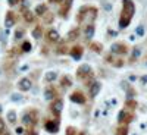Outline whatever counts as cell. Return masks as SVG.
<instances>
[{"instance_id": "obj_1", "label": "cell", "mask_w": 147, "mask_h": 135, "mask_svg": "<svg viewBox=\"0 0 147 135\" xmlns=\"http://www.w3.org/2000/svg\"><path fill=\"white\" fill-rule=\"evenodd\" d=\"M136 13V5L132 0H122V10H121V16H119V28L124 30L127 28Z\"/></svg>"}, {"instance_id": "obj_2", "label": "cell", "mask_w": 147, "mask_h": 135, "mask_svg": "<svg viewBox=\"0 0 147 135\" xmlns=\"http://www.w3.org/2000/svg\"><path fill=\"white\" fill-rule=\"evenodd\" d=\"M97 13H99L97 7H94V6H82L78 12V15H77V22L82 24L85 21L87 24H93L97 18Z\"/></svg>"}, {"instance_id": "obj_3", "label": "cell", "mask_w": 147, "mask_h": 135, "mask_svg": "<svg viewBox=\"0 0 147 135\" xmlns=\"http://www.w3.org/2000/svg\"><path fill=\"white\" fill-rule=\"evenodd\" d=\"M77 78H78L80 81H82L85 85H87V87H90V85L94 82V72H93L91 66L87 65V63L81 65V66L77 69Z\"/></svg>"}, {"instance_id": "obj_4", "label": "cell", "mask_w": 147, "mask_h": 135, "mask_svg": "<svg viewBox=\"0 0 147 135\" xmlns=\"http://www.w3.org/2000/svg\"><path fill=\"white\" fill-rule=\"evenodd\" d=\"M22 124L32 129L37 124H38V113H37V110L31 109V110H28L27 113H24V116H22Z\"/></svg>"}, {"instance_id": "obj_5", "label": "cell", "mask_w": 147, "mask_h": 135, "mask_svg": "<svg viewBox=\"0 0 147 135\" xmlns=\"http://www.w3.org/2000/svg\"><path fill=\"white\" fill-rule=\"evenodd\" d=\"M62 107H63V100L62 99H55V100H52V103H50V112L53 113V116H55V119H57L59 116H60V113H62Z\"/></svg>"}, {"instance_id": "obj_6", "label": "cell", "mask_w": 147, "mask_h": 135, "mask_svg": "<svg viewBox=\"0 0 147 135\" xmlns=\"http://www.w3.org/2000/svg\"><path fill=\"white\" fill-rule=\"evenodd\" d=\"M132 119H134V113L129 112V110H127V109L121 110L119 115H118L119 125H127V126H128V124H129V122H132Z\"/></svg>"}, {"instance_id": "obj_7", "label": "cell", "mask_w": 147, "mask_h": 135, "mask_svg": "<svg viewBox=\"0 0 147 135\" xmlns=\"http://www.w3.org/2000/svg\"><path fill=\"white\" fill-rule=\"evenodd\" d=\"M72 5H74V0H62L59 6V15L62 18H68V13H69Z\"/></svg>"}, {"instance_id": "obj_8", "label": "cell", "mask_w": 147, "mask_h": 135, "mask_svg": "<svg viewBox=\"0 0 147 135\" xmlns=\"http://www.w3.org/2000/svg\"><path fill=\"white\" fill-rule=\"evenodd\" d=\"M110 53L112 54H125L128 53V46L125 43H113L112 47H110Z\"/></svg>"}, {"instance_id": "obj_9", "label": "cell", "mask_w": 147, "mask_h": 135, "mask_svg": "<svg viewBox=\"0 0 147 135\" xmlns=\"http://www.w3.org/2000/svg\"><path fill=\"white\" fill-rule=\"evenodd\" d=\"M69 100L72 103H77V104H85V101H87V99H85V95L82 91L77 90V91H74L71 95H69Z\"/></svg>"}, {"instance_id": "obj_10", "label": "cell", "mask_w": 147, "mask_h": 135, "mask_svg": "<svg viewBox=\"0 0 147 135\" xmlns=\"http://www.w3.org/2000/svg\"><path fill=\"white\" fill-rule=\"evenodd\" d=\"M44 128H46L47 132L56 134V132L59 131V119H49V120H46Z\"/></svg>"}, {"instance_id": "obj_11", "label": "cell", "mask_w": 147, "mask_h": 135, "mask_svg": "<svg viewBox=\"0 0 147 135\" xmlns=\"http://www.w3.org/2000/svg\"><path fill=\"white\" fill-rule=\"evenodd\" d=\"M16 21H18V16L15 12H12V10H7L6 12V19H5V25L7 28H12L13 25H16Z\"/></svg>"}, {"instance_id": "obj_12", "label": "cell", "mask_w": 147, "mask_h": 135, "mask_svg": "<svg viewBox=\"0 0 147 135\" xmlns=\"http://www.w3.org/2000/svg\"><path fill=\"white\" fill-rule=\"evenodd\" d=\"M31 87H32V82H31L30 78H21V79L18 81V88H19V91H22V93L30 91Z\"/></svg>"}, {"instance_id": "obj_13", "label": "cell", "mask_w": 147, "mask_h": 135, "mask_svg": "<svg viewBox=\"0 0 147 135\" xmlns=\"http://www.w3.org/2000/svg\"><path fill=\"white\" fill-rule=\"evenodd\" d=\"M46 40H47V43H57L60 40V35H59V32L56 30L50 28V30H47V32H46Z\"/></svg>"}, {"instance_id": "obj_14", "label": "cell", "mask_w": 147, "mask_h": 135, "mask_svg": "<svg viewBox=\"0 0 147 135\" xmlns=\"http://www.w3.org/2000/svg\"><path fill=\"white\" fill-rule=\"evenodd\" d=\"M44 97H46V100H50V101L57 99V90L53 85H47L46 90H44Z\"/></svg>"}, {"instance_id": "obj_15", "label": "cell", "mask_w": 147, "mask_h": 135, "mask_svg": "<svg viewBox=\"0 0 147 135\" xmlns=\"http://www.w3.org/2000/svg\"><path fill=\"white\" fill-rule=\"evenodd\" d=\"M82 53H84L82 46H72L69 48V54L72 56V59H75V60H80L81 56H82Z\"/></svg>"}, {"instance_id": "obj_16", "label": "cell", "mask_w": 147, "mask_h": 135, "mask_svg": "<svg viewBox=\"0 0 147 135\" xmlns=\"http://www.w3.org/2000/svg\"><path fill=\"white\" fill-rule=\"evenodd\" d=\"M94 32H96V27L94 24H87V25L84 27V38L90 41L93 37H94Z\"/></svg>"}, {"instance_id": "obj_17", "label": "cell", "mask_w": 147, "mask_h": 135, "mask_svg": "<svg viewBox=\"0 0 147 135\" xmlns=\"http://www.w3.org/2000/svg\"><path fill=\"white\" fill-rule=\"evenodd\" d=\"M100 90H102V84L99 81H94L90 85V97H91V99H94V97L100 93Z\"/></svg>"}, {"instance_id": "obj_18", "label": "cell", "mask_w": 147, "mask_h": 135, "mask_svg": "<svg viewBox=\"0 0 147 135\" xmlns=\"http://www.w3.org/2000/svg\"><path fill=\"white\" fill-rule=\"evenodd\" d=\"M22 18H24V21H25L27 24H32V22L35 21V15H34V12H31V10H28V9L22 10Z\"/></svg>"}, {"instance_id": "obj_19", "label": "cell", "mask_w": 147, "mask_h": 135, "mask_svg": "<svg viewBox=\"0 0 147 135\" xmlns=\"http://www.w3.org/2000/svg\"><path fill=\"white\" fill-rule=\"evenodd\" d=\"M47 5L46 3H41V5H37V7H35V10H34V15H37V16H44L46 13H47Z\"/></svg>"}, {"instance_id": "obj_20", "label": "cell", "mask_w": 147, "mask_h": 135, "mask_svg": "<svg viewBox=\"0 0 147 135\" xmlns=\"http://www.w3.org/2000/svg\"><path fill=\"white\" fill-rule=\"evenodd\" d=\"M80 34H81V30L80 28H74V30H71L69 32H68V41H75L77 38H78V37H80Z\"/></svg>"}, {"instance_id": "obj_21", "label": "cell", "mask_w": 147, "mask_h": 135, "mask_svg": "<svg viewBox=\"0 0 147 135\" xmlns=\"http://www.w3.org/2000/svg\"><path fill=\"white\" fill-rule=\"evenodd\" d=\"M69 48L71 47H68V44L66 43H62V44H59L57 47H56V54H66V53H69Z\"/></svg>"}, {"instance_id": "obj_22", "label": "cell", "mask_w": 147, "mask_h": 135, "mask_svg": "<svg viewBox=\"0 0 147 135\" xmlns=\"http://www.w3.org/2000/svg\"><path fill=\"white\" fill-rule=\"evenodd\" d=\"M90 48L94 52V53H97V54H100L102 52H103V44L102 43H99V41H93V43H90Z\"/></svg>"}, {"instance_id": "obj_23", "label": "cell", "mask_w": 147, "mask_h": 135, "mask_svg": "<svg viewBox=\"0 0 147 135\" xmlns=\"http://www.w3.org/2000/svg\"><path fill=\"white\" fill-rule=\"evenodd\" d=\"M60 85H62L63 88H69L71 85H72V79L69 75H62L60 77Z\"/></svg>"}, {"instance_id": "obj_24", "label": "cell", "mask_w": 147, "mask_h": 135, "mask_svg": "<svg viewBox=\"0 0 147 135\" xmlns=\"http://www.w3.org/2000/svg\"><path fill=\"white\" fill-rule=\"evenodd\" d=\"M125 109L129 110V112L136 110V109H137V101H136V100H132V99H128V100L125 101Z\"/></svg>"}, {"instance_id": "obj_25", "label": "cell", "mask_w": 147, "mask_h": 135, "mask_svg": "<svg viewBox=\"0 0 147 135\" xmlns=\"http://www.w3.org/2000/svg\"><path fill=\"white\" fill-rule=\"evenodd\" d=\"M32 37L35 40H40L41 37H43V28L40 27V25H37L34 30H32Z\"/></svg>"}, {"instance_id": "obj_26", "label": "cell", "mask_w": 147, "mask_h": 135, "mask_svg": "<svg viewBox=\"0 0 147 135\" xmlns=\"http://www.w3.org/2000/svg\"><path fill=\"white\" fill-rule=\"evenodd\" d=\"M31 48H32L31 43L25 40V41L21 44V53H30V52H31Z\"/></svg>"}, {"instance_id": "obj_27", "label": "cell", "mask_w": 147, "mask_h": 135, "mask_svg": "<svg viewBox=\"0 0 147 135\" xmlns=\"http://www.w3.org/2000/svg\"><path fill=\"white\" fill-rule=\"evenodd\" d=\"M116 135H128V126L127 125H119L116 129Z\"/></svg>"}, {"instance_id": "obj_28", "label": "cell", "mask_w": 147, "mask_h": 135, "mask_svg": "<svg viewBox=\"0 0 147 135\" xmlns=\"http://www.w3.org/2000/svg\"><path fill=\"white\" fill-rule=\"evenodd\" d=\"M22 37H25V30H24V28H16V31H15V38H16V40H21Z\"/></svg>"}, {"instance_id": "obj_29", "label": "cell", "mask_w": 147, "mask_h": 135, "mask_svg": "<svg viewBox=\"0 0 147 135\" xmlns=\"http://www.w3.org/2000/svg\"><path fill=\"white\" fill-rule=\"evenodd\" d=\"M43 19H44V22H46V24H52V22H53V19H55V16H53L52 12H47V13L43 16Z\"/></svg>"}, {"instance_id": "obj_30", "label": "cell", "mask_w": 147, "mask_h": 135, "mask_svg": "<svg viewBox=\"0 0 147 135\" xmlns=\"http://www.w3.org/2000/svg\"><path fill=\"white\" fill-rule=\"evenodd\" d=\"M57 78V73L56 72H49V73H46V81L47 82H52V81H55Z\"/></svg>"}, {"instance_id": "obj_31", "label": "cell", "mask_w": 147, "mask_h": 135, "mask_svg": "<svg viewBox=\"0 0 147 135\" xmlns=\"http://www.w3.org/2000/svg\"><path fill=\"white\" fill-rule=\"evenodd\" d=\"M7 119H9L10 124H15V122H16V113L13 112V110H10V112L7 113Z\"/></svg>"}, {"instance_id": "obj_32", "label": "cell", "mask_w": 147, "mask_h": 135, "mask_svg": "<svg viewBox=\"0 0 147 135\" xmlns=\"http://www.w3.org/2000/svg\"><path fill=\"white\" fill-rule=\"evenodd\" d=\"M140 56V47H134V52H132V56H131V60H137V57Z\"/></svg>"}, {"instance_id": "obj_33", "label": "cell", "mask_w": 147, "mask_h": 135, "mask_svg": "<svg viewBox=\"0 0 147 135\" xmlns=\"http://www.w3.org/2000/svg\"><path fill=\"white\" fill-rule=\"evenodd\" d=\"M112 65L115 68H122V66H124V59H115Z\"/></svg>"}, {"instance_id": "obj_34", "label": "cell", "mask_w": 147, "mask_h": 135, "mask_svg": "<svg viewBox=\"0 0 147 135\" xmlns=\"http://www.w3.org/2000/svg\"><path fill=\"white\" fill-rule=\"evenodd\" d=\"M6 132V122L3 118H0V134H5Z\"/></svg>"}, {"instance_id": "obj_35", "label": "cell", "mask_w": 147, "mask_h": 135, "mask_svg": "<svg viewBox=\"0 0 147 135\" xmlns=\"http://www.w3.org/2000/svg\"><path fill=\"white\" fill-rule=\"evenodd\" d=\"M66 135H78L77 128H74V126H68V128H66Z\"/></svg>"}, {"instance_id": "obj_36", "label": "cell", "mask_w": 147, "mask_h": 135, "mask_svg": "<svg viewBox=\"0 0 147 135\" xmlns=\"http://www.w3.org/2000/svg\"><path fill=\"white\" fill-rule=\"evenodd\" d=\"M105 60H106L107 63H110V65H112V63H113V60H115V59H113V54H112V53L106 54V56H105Z\"/></svg>"}, {"instance_id": "obj_37", "label": "cell", "mask_w": 147, "mask_h": 135, "mask_svg": "<svg viewBox=\"0 0 147 135\" xmlns=\"http://www.w3.org/2000/svg\"><path fill=\"white\" fill-rule=\"evenodd\" d=\"M21 2H24V0H7V5H9V6H16V5H19Z\"/></svg>"}, {"instance_id": "obj_38", "label": "cell", "mask_w": 147, "mask_h": 135, "mask_svg": "<svg viewBox=\"0 0 147 135\" xmlns=\"http://www.w3.org/2000/svg\"><path fill=\"white\" fill-rule=\"evenodd\" d=\"M137 34H138V35H143V34H144V28H143V27H138V28H137Z\"/></svg>"}, {"instance_id": "obj_39", "label": "cell", "mask_w": 147, "mask_h": 135, "mask_svg": "<svg viewBox=\"0 0 147 135\" xmlns=\"http://www.w3.org/2000/svg\"><path fill=\"white\" fill-rule=\"evenodd\" d=\"M27 135H37V132H35L34 129H31V128H30V129L27 131Z\"/></svg>"}, {"instance_id": "obj_40", "label": "cell", "mask_w": 147, "mask_h": 135, "mask_svg": "<svg viewBox=\"0 0 147 135\" xmlns=\"http://www.w3.org/2000/svg\"><path fill=\"white\" fill-rule=\"evenodd\" d=\"M62 0H49V3H60Z\"/></svg>"}, {"instance_id": "obj_41", "label": "cell", "mask_w": 147, "mask_h": 135, "mask_svg": "<svg viewBox=\"0 0 147 135\" xmlns=\"http://www.w3.org/2000/svg\"><path fill=\"white\" fill-rule=\"evenodd\" d=\"M16 132H18V134H22V132H24V128H18Z\"/></svg>"}, {"instance_id": "obj_42", "label": "cell", "mask_w": 147, "mask_h": 135, "mask_svg": "<svg viewBox=\"0 0 147 135\" xmlns=\"http://www.w3.org/2000/svg\"><path fill=\"white\" fill-rule=\"evenodd\" d=\"M141 81H143V82H146V81H147V77H144V78H141Z\"/></svg>"}, {"instance_id": "obj_43", "label": "cell", "mask_w": 147, "mask_h": 135, "mask_svg": "<svg viewBox=\"0 0 147 135\" xmlns=\"http://www.w3.org/2000/svg\"><path fill=\"white\" fill-rule=\"evenodd\" d=\"M2 135H10V134H9V132H5V134H2Z\"/></svg>"}, {"instance_id": "obj_44", "label": "cell", "mask_w": 147, "mask_h": 135, "mask_svg": "<svg viewBox=\"0 0 147 135\" xmlns=\"http://www.w3.org/2000/svg\"><path fill=\"white\" fill-rule=\"evenodd\" d=\"M78 135H85V134H84V132H80V134H78Z\"/></svg>"}, {"instance_id": "obj_45", "label": "cell", "mask_w": 147, "mask_h": 135, "mask_svg": "<svg viewBox=\"0 0 147 135\" xmlns=\"http://www.w3.org/2000/svg\"><path fill=\"white\" fill-rule=\"evenodd\" d=\"M146 60H147V57H146Z\"/></svg>"}]
</instances>
